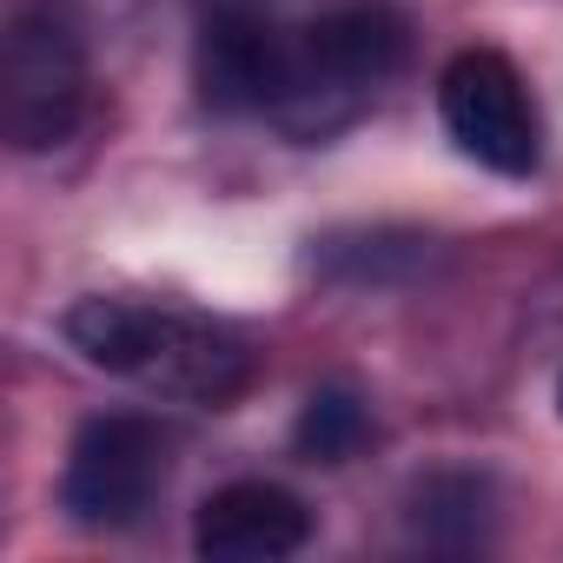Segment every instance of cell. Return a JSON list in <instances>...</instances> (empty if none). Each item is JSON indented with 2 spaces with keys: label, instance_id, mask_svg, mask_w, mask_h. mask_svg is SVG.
<instances>
[{
  "label": "cell",
  "instance_id": "obj_1",
  "mask_svg": "<svg viewBox=\"0 0 563 563\" xmlns=\"http://www.w3.org/2000/svg\"><path fill=\"white\" fill-rule=\"evenodd\" d=\"M411 60L398 0H332L306 21L265 8H219L192 47L199 100L225 120H265L299 146L358 126Z\"/></svg>",
  "mask_w": 563,
  "mask_h": 563
},
{
  "label": "cell",
  "instance_id": "obj_2",
  "mask_svg": "<svg viewBox=\"0 0 563 563\" xmlns=\"http://www.w3.org/2000/svg\"><path fill=\"white\" fill-rule=\"evenodd\" d=\"M60 339L107 378L146 391V398H173V405H206L225 411L258 385V345L192 306H159V299H120V292H93L74 299L60 319Z\"/></svg>",
  "mask_w": 563,
  "mask_h": 563
},
{
  "label": "cell",
  "instance_id": "obj_3",
  "mask_svg": "<svg viewBox=\"0 0 563 563\" xmlns=\"http://www.w3.org/2000/svg\"><path fill=\"white\" fill-rule=\"evenodd\" d=\"M93 107L87 21L74 0H8L0 21V133L14 153H60Z\"/></svg>",
  "mask_w": 563,
  "mask_h": 563
},
{
  "label": "cell",
  "instance_id": "obj_4",
  "mask_svg": "<svg viewBox=\"0 0 563 563\" xmlns=\"http://www.w3.org/2000/svg\"><path fill=\"white\" fill-rule=\"evenodd\" d=\"M173 477V431L146 411H100L74 431L60 464V510L74 530L120 537L153 517Z\"/></svg>",
  "mask_w": 563,
  "mask_h": 563
},
{
  "label": "cell",
  "instance_id": "obj_5",
  "mask_svg": "<svg viewBox=\"0 0 563 563\" xmlns=\"http://www.w3.org/2000/svg\"><path fill=\"white\" fill-rule=\"evenodd\" d=\"M438 120L451 133V146L497 173V179H530L543 166V120H537V100L517 74L510 54L497 47H464L444 60L438 74Z\"/></svg>",
  "mask_w": 563,
  "mask_h": 563
},
{
  "label": "cell",
  "instance_id": "obj_6",
  "mask_svg": "<svg viewBox=\"0 0 563 563\" xmlns=\"http://www.w3.org/2000/svg\"><path fill=\"white\" fill-rule=\"evenodd\" d=\"M306 543H312L306 497L272 477H232L192 517V550L206 563H286Z\"/></svg>",
  "mask_w": 563,
  "mask_h": 563
},
{
  "label": "cell",
  "instance_id": "obj_7",
  "mask_svg": "<svg viewBox=\"0 0 563 563\" xmlns=\"http://www.w3.org/2000/svg\"><path fill=\"white\" fill-rule=\"evenodd\" d=\"M405 517L431 550H484L490 517H497V490L484 471H431L424 484H411Z\"/></svg>",
  "mask_w": 563,
  "mask_h": 563
},
{
  "label": "cell",
  "instance_id": "obj_8",
  "mask_svg": "<svg viewBox=\"0 0 563 563\" xmlns=\"http://www.w3.org/2000/svg\"><path fill=\"white\" fill-rule=\"evenodd\" d=\"M372 438H378L372 405H365L352 385H319V391L306 398L299 424H292V444H299L306 464H352Z\"/></svg>",
  "mask_w": 563,
  "mask_h": 563
},
{
  "label": "cell",
  "instance_id": "obj_9",
  "mask_svg": "<svg viewBox=\"0 0 563 563\" xmlns=\"http://www.w3.org/2000/svg\"><path fill=\"white\" fill-rule=\"evenodd\" d=\"M556 405H563V378H556Z\"/></svg>",
  "mask_w": 563,
  "mask_h": 563
}]
</instances>
